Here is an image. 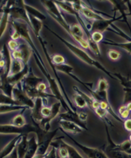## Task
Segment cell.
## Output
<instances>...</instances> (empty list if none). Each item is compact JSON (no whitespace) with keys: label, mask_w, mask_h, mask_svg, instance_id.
<instances>
[{"label":"cell","mask_w":131,"mask_h":158,"mask_svg":"<svg viewBox=\"0 0 131 158\" xmlns=\"http://www.w3.org/2000/svg\"><path fill=\"white\" fill-rule=\"evenodd\" d=\"M45 27L47 29V31L51 32L52 34H53L54 35H55V36L57 37V38L61 41V42L63 43V44H65V46L66 47V48H68L69 50H70V51L72 52L73 54H74V55H75L78 58V59L81 60V61H83V62H85V63L91 66V67H96V68L102 70V72H103L104 73H105L107 76H109L110 78L114 79V80H117V79L113 76V74H111L109 71L107 70V69H105V67H103V66L101 64L99 61H97L95 59H92V58H91V56H90L89 54H88L87 52L85 51V50H82V49L78 48V47H77L76 45L72 44L71 42H69V41L66 40V39L62 38L61 36H60L58 33H56L55 31H52V30L50 29V28L47 27V26H45Z\"/></svg>","instance_id":"6da1fadb"},{"label":"cell","mask_w":131,"mask_h":158,"mask_svg":"<svg viewBox=\"0 0 131 158\" xmlns=\"http://www.w3.org/2000/svg\"><path fill=\"white\" fill-rule=\"evenodd\" d=\"M44 7L47 10V13L52 19H54L58 23L62 26V27L67 33L70 35V25L67 23V22L61 14V9L56 5L55 1H41Z\"/></svg>","instance_id":"7a4b0ae2"},{"label":"cell","mask_w":131,"mask_h":158,"mask_svg":"<svg viewBox=\"0 0 131 158\" xmlns=\"http://www.w3.org/2000/svg\"><path fill=\"white\" fill-rule=\"evenodd\" d=\"M63 132V134L66 135V136H67L74 143V144L77 146L78 148L83 152V153L85 155V157L87 158H110L108 157V155H106L104 152H102V150L99 149L97 148H91V147H88V146H83V144L80 143L79 142H77L76 140H74V138H72L70 135L67 134L66 132L64 131L61 130Z\"/></svg>","instance_id":"3957f363"},{"label":"cell","mask_w":131,"mask_h":158,"mask_svg":"<svg viewBox=\"0 0 131 158\" xmlns=\"http://www.w3.org/2000/svg\"><path fill=\"white\" fill-rule=\"evenodd\" d=\"M121 16L119 17H116L115 16L112 19H104L102 20H97L93 21L90 24V33H93V32H99V33H103L105 31L109 30L110 26L113 27V22H117V21H121Z\"/></svg>","instance_id":"277c9868"},{"label":"cell","mask_w":131,"mask_h":158,"mask_svg":"<svg viewBox=\"0 0 131 158\" xmlns=\"http://www.w3.org/2000/svg\"><path fill=\"white\" fill-rule=\"evenodd\" d=\"M108 86H109V85H108L107 81L104 78H100L99 80L97 89L93 90L91 89L89 90V92L91 94V96L99 102L105 101V102L109 103L108 98Z\"/></svg>","instance_id":"5b68a950"},{"label":"cell","mask_w":131,"mask_h":158,"mask_svg":"<svg viewBox=\"0 0 131 158\" xmlns=\"http://www.w3.org/2000/svg\"><path fill=\"white\" fill-rule=\"evenodd\" d=\"M16 5H12L10 7V16L15 19H22L27 22L31 26L30 21L29 15L27 14V11L24 8V5L23 1H16Z\"/></svg>","instance_id":"8992f818"},{"label":"cell","mask_w":131,"mask_h":158,"mask_svg":"<svg viewBox=\"0 0 131 158\" xmlns=\"http://www.w3.org/2000/svg\"><path fill=\"white\" fill-rule=\"evenodd\" d=\"M13 98L18 101L21 106H27L29 109H33L34 107V101L21 88L14 87L13 90Z\"/></svg>","instance_id":"52a82bcc"},{"label":"cell","mask_w":131,"mask_h":158,"mask_svg":"<svg viewBox=\"0 0 131 158\" xmlns=\"http://www.w3.org/2000/svg\"><path fill=\"white\" fill-rule=\"evenodd\" d=\"M61 103L58 101L51 106V109H52V113L50 116L47 118H43V120L42 121L39 123V125H40V127L42 128V129H44V131H49L50 129V123L52 120L54 119L55 117H57L58 115H59V112H60V110H61Z\"/></svg>","instance_id":"ba28073f"},{"label":"cell","mask_w":131,"mask_h":158,"mask_svg":"<svg viewBox=\"0 0 131 158\" xmlns=\"http://www.w3.org/2000/svg\"><path fill=\"white\" fill-rule=\"evenodd\" d=\"M60 126L61 130L67 131V132L73 133V134H80L83 131L84 129L77 124L73 123L72 121L66 120H60Z\"/></svg>","instance_id":"9c48e42d"},{"label":"cell","mask_w":131,"mask_h":158,"mask_svg":"<svg viewBox=\"0 0 131 158\" xmlns=\"http://www.w3.org/2000/svg\"><path fill=\"white\" fill-rule=\"evenodd\" d=\"M34 107L32 109V118H33L34 122L40 123L43 120V116L42 114V110L44 105V100L40 98H35Z\"/></svg>","instance_id":"30bf717a"},{"label":"cell","mask_w":131,"mask_h":158,"mask_svg":"<svg viewBox=\"0 0 131 158\" xmlns=\"http://www.w3.org/2000/svg\"><path fill=\"white\" fill-rule=\"evenodd\" d=\"M59 118L60 120H69V121H72L73 123L77 124L80 127H81L84 130H88L85 123H83L78 118L77 112H66L64 113L59 114Z\"/></svg>","instance_id":"8fae6325"},{"label":"cell","mask_w":131,"mask_h":158,"mask_svg":"<svg viewBox=\"0 0 131 158\" xmlns=\"http://www.w3.org/2000/svg\"><path fill=\"white\" fill-rule=\"evenodd\" d=\"M23 135H19L18 136H16V138L13 139L9 143L7 146H5L3 148V149L0 152V158H5L7 156H9L12 154V152L16 149V146L19 141L21 140L22 137Z\"/></svg>","instance_id":"7c38bea8"},{"label":"cell","mask_w":131,"mask_h":158,"mask_svg":"<svg viewBox=\"0 0 131 158\" xmlns=\"http://www.w3.org/2000/svg\"><path fill=\"white\" fill-rule=\"evenodd\" d=\"M110 3L113 5V10H117L119 11L121 14V18H123V22H125V23L129 26V24L128 22V19H127V16L128 14H126V11L128 10V5H126L127 1H109Z\"/></svg>","instance_id":"4fadbf2b"},{"label":"cell","mask_w":131,"mask_h":158,"mask_svg":"<svg viewBox=\"0 0 131 158\" xmlns=\"http://www.w3.org/2000/svg\"><path fill=\"white\" fill-rule=\"evenodd\" d=\"M28 72H29V67H28V65H24L23 70H22V72H20L16 75H14V76H8L7 77V81L14 86L18 85V84H19L20 82L23 81L25 76L27 75Z\"/></svg>","instance_id":"5bb4252c"},{"label":"cell","mask_w":131,"mask_h":158,"mask_svg":"<svg viewBox=\"0 0 131 158\" xmlns=\"http://www.w3.org/2000/svg\"><path fill=\"white\" fill-rule=\"evenodd\" d=\"M38 143L35 136H33L28 140V148L24 158H34L38 151Z\"/></svg>","instance_id":"9a60e30c"},{"label":"cell","mask_w":131,"mask_h":158,"mask_svg":"<svg viewBox=\"0 0 131 158\" xmlns=\"http://www.w3.org/2000/svg\"><path fill=\"white\" fill-rule=\"evenodd\" d=\"M27 135L28 134H24L22 135L21 140L19 141L17 146H16V150H17L18 158H24V156H25L26 153H27L28 148Z\"/></svg>","instance_id":"2e32d148"},{"label":"cell","mask_w":131,"mask_h":158,"mask_svg":"<svg viewBox=\"0 0 131 158\" xmlns=\"http://www.w3.org/2000/svg\"><path fill=\"white\" fill-rule=\"evenodd\" d=\"M11 5H9V2H7V5L4 8L3 15L2 16L1 20H0V39H1L2 35L5 33V30L7 28V22H8V18L10 16V7Z\"/></svg>","instance_id":"e0dca14e"},{"label":"cell","mask_w":131,"mask_h":158,"mask_svg":"<svg viewBox=\"0 0 131 158\" xmlns=\"http://www.w3.org/2000/svg\"><path fill=\"white\" fill-rule=\"evenodd\" d=\"M23 81V84H24V85L32 88H37V86L38 85V84H40L41 82H43V79L38 78V77L34 76L33 73H31V75H30L29 76L24 78Z\"/></svg>","instance_id":"ac0fdd59"},{"label":"cell","mask_w":131,"mask_h":158,"mask_svg":"<svg viewBox=\"0 0 131 158\" xmlns=\"http://www.w3.org/2000/svg\"><path fill=\"white\" fill-rule=\"evenodd\" d=\"M29 18H30V21L32 29L34 31L35 35H36L37 37L40 36L41 31H42V29L43 27V22L41 20L33 17V16H30V15H29Z\"/></svg>","instance_id":"d6986e66"},{"label":"cell","mask_w":131,"mask_h":158,"mask_svg":"<svg viewBox=\"0 0 131 158\" xmlns=\"http://www.w3.org/2000/svg\"><path fill=\"white\" fill-rule=\"evenodd\" d=\"M24 8H25L26 11H27V13L29 14L30 16H33V17L38 19L41 20L42 22L46 19V16H45L44 14H43L42 12H40L38 10L35 9V7L30 6V5H24Z\"/></svg>","instance_id":"ffe728a7"},{"label":"cell","mask_w":131,"mask_h":158,"mask_svg":"<svg viewBox=\"0 0 131 158\" xmlns=\"http://www.w3.org/2000/svg\"><path fill=\"white\" fill-rule=\"evenodd\" d=\"M24 67L22 66V64L21 63V61L16 59H12L10 73H9L8 76H14V75L18 74V73H19L23 70Z\"/></svg>","instance_id":"44dd1931"},{"label":"cell","mask_w":131,"mask_h":158,"mask_svg":"<svg viewBox=\"0 0 131 158\" xmlns=\"http://www.w3.org/2000/svg\"><path fill=\"white\" fill-rule=\"evenodd\" d=\"M18 50L22 52V61H23L24 65L27 64V61H29L30 57L31 52H32V49L30 47H29L27 44H21L18 46Z\"/></svg>","instance_id":"7402d4cb"},{"label":"cell","mask_w":131,"mask_h":158,"mask_svg":"<svg viewBox=\"0 0 131 158\" xmlns=\"http://www.w3.org/2000/svg\"><path fill=\"white\" fill-rule=\"evenodd\" d=\"M29 109L27 106H16V105H3L0 104V114L7 113V112H16L20 110H27Z\"/></svg>","instance_id":"603a6c76"},{"label":"cell","mask_w":131,"mask_h":158,"mask_svg":"<svg viewBox=\"0 0 131 158\" xmlns=\"http://www.w3.org/2000/svg\"><path fill=\"white\" fill-rule=\"evenodd\" d=\"M58 142L60 144L64 146L66 148L68 149L69 151V158H83V156H82L78 152L74 147H72V146L69 145L68 143L64 142V141L62 140H58Z\"/></svg>","instance_id":"cb8c5ba5"},{"label":"cell","mask_w":131,"mask_h":158,"mask_svg":"<svg viewBox=\"0 0 131 158\" xmlns=\"http://www.w3.org/2000/svg\"><path fill=\"white\" fill-rule=\"evenodd\" d=\"M0 104L3 105H16V106H21L20 103L14 100L13 98H10L5 94H0Z\"/></svg>","instance_id":"d4e9b609"},{"label":"cell","mask_w":131,"mask_h":158,"mask_svg":"<svg viewBox=\"0 0 131 158\" xmlns=\"http://www.w3.org/2000/svg\"><path fill=\"white\" fill-rule=\"evenodd\" d=\"M73 99H74V103H75L76 106L78 107V108L83 109L88 106V104L86 101H85V98H84L81 95H80V94L78 93L74 94V95H73Z\"/></svg>","instance_id":"484cf974"},{"label":"cell","mask_w":131,"mask_h":158,"mask_svg":"<svg viewBox=\"0 0 131 158\" xmlns=\"http://www.w3.org/2000/svg\"><path fill=\"white\" fill-rule=\"evenodd\" d=\"M108 156L112 158H131L130 154L121 151H110L107 150Z\"/></svg>","instance_id":"4316f807"},{"label":"cell","mask_w":131,"mask_h":158,"mask_svg":"<svg viewBox=\"0 0 131 158\" xmlns=\"http://www.w3.org/2000/svg\"><path fill=\"white\" fill-rule=\"evenodd\" d=\"M113 76L115 77L117 80H119L120 81L121 84L124 86V88H130L131 89V80L125 78V77L122 76L119 73H113Z\"/></svg>","instance_id":"83f0119b"},{"label":"cell","mask_w":131,"mask_h":158,"mask_svg":"<svg viewBox=\"0 0 131 158\" xmlns=\"http://www.w3.org/2000/svg\"><path fill=\"white\" fill-rule=\"evenodd\" d=\"M27 123H26L25 118H24V116L22 114H17L12 120V125L15 126V127H23Z\"/></svg>","instance_id":"f1b7e54d"},{"label":"cell","mask_w":131,"mask_h":158,"mask_svg":"<svg viewBox=\"0 0 131 158\" xmlns=\"http://www.w3.org/2000/svg\"><path fill=\"white\" fill-rule=\"evenodd\" d=\"M51 61L54 65H61L66 63L65 59L60 54H55L51 58Z\"/></svg>","instance_id":"f546056e"},{"label":"cell","mask_w":131,"mask_h":158,"mask_svg":"<svg viewBox=\"0 0 131 158\" xmlns=\"http://www.w3.org/2000/svg\"><path fill=\"white\" fill-rule=\"evenodd\" d=\"M108 56L109 57V59L112 61H117L121 58V53L119 51L116 50H113V49H110L108 50Z\"/></svg>","instance_id":"4dcf8cb0"},{"label":"cell","mask_w":131,"mask_h":158,"mask_svg":"<svg viewBox=\"0 0 131 158\" xmlns=\"http://www.w3.org/2000/svg\"><path fill=\"white\" fill-rule=\"evenodd\" d=\"M119 115H120V117H121V119L126 120V119H128V118H129V116H130V112L129 110H127L125 105L123 104L122 106H121L120 108H119Z\"/></svg>","instance_id":"1f68e13d"},{"label":"cell","mask_w":131,"mask_h":158,"mask_svg":"<svg viewBox=\"0 0 131 158\" xmlns=\"http://www.w3.org/2000/svg\"><path fill=\"white\" fill-rule=\"evenodd\" d=\"M91 38L93 41H94L95 43L98 44V43L102 42L103 41L104 36L102 33H99V32H93V33H91Z\"/></svg>","instance_id":"d6a6232c"},{"label":"cell","mask_w":131,"mask_h":158,"mask_svg":"<svg viewBox=\"0 0 131 158\" xmlns=\"http://www.w3.org/2000/svg\"><path fill=\"white\" fill-rule=\"evenodd\" d=\"M125 98L124 104L131 102V89L130 88H124Z\"/></svg>","instance_id":"836d02e7"},{"label":"cell","mask_w":131,"mask_h":158,"mask_svg":"<svg viewBox=\"0 0 131 158\" xmlns=\"http://www.w3.org/2000/svg\"><path fill=\"white\" fill-rule=\"evenodd\" d=\"M51 113H52L51 107H48L46 106H43V108L42 110V114L43 116V118L49 117V116L51 114Z\"/></svg>","instance_id":"e575fe53"},{"label":"cell","mask_w":131,"mask_h":158,"mask_svg":"<svg viewBox=\"0 0 131 158\" xmlns=\"http://www.w3.org/2000/svg\"><path fill=\"white\" fill-rule=\"evenodd\" d=\"M56 154H57V148L55 146H52V149L45 155L46 158H56Z\"/></svg>","instance_id":"d590c367"},{"label":"cell","mask_w":131,"mask_h":158,"mask_svg":"<svg viewBox=\"0 0 131 158\" xmlns=\"http://www.w3.org/2000/svg\"><path fill=\"white\" fill-rule=\"evenodd\" d=\"M12 56H13V58H14V59H16V60H19V61H22V59H23V57H22V52L20 51V50H18H18H15V51L13 52Z\"/></svg>","instance_id":"8d00e7d4"},{"label":"cell","mask_w":131,"mask_h":158,"mask_svg":"<svg viewBox=\"0 0 131 158\" xmlns=\"http://www.w3.org/2000/svg\"><path fill=\"white\" fill-rule=\"evenodd\" d=\"M7 45H8V47L10 48V50H14V51H15V50H18V46H19V45H18V44L17 43V41H14V40H10L8 42Z\"/></svg>","instance_id":"74e56055"},{"label":"cell","mask_w":131,"mask_h":158,"mask_svg":"<svg viewBox=\"0 0 131 158\" xmlns=\"http://www.w3.org/2000/svg\"><path fill=\"white\" fill-rule=\"evenodd\" d=\"M77 114H78V118H79V119L81 120L82 122H83V123H85V122H86L87 118H88V114L85 113V112H77Z\"/></svg>","instance_id":"f35d334b"},{"label":"cell","mask_w":131,"mask_h":158,"mask_svg":"<svg viewBox=\"0 0 131 158\" xmlns=\"http://www.w3.org/2000/svg\"><path fill=\"white\" fill-rule=\"evenodd\" d=\"M124 127L127 131H131V119L128 118L124 121Z\"/></svg>","instance_id":"ab89813d"},{"label":"cell","mask_w":131,"mask_h":158,"mask_svg":"<svg viewBox=\"0 0 131 158\" xmlns=\"http://www.w3.org/2000/svg\"><path fill=\"white\" fill-rule=\"evenodd\" d=\"M37 89H38L39 91L42 92V93H46V85L44 82H41L40 84H38V85L37 86Z\"/></svg>","instance_id":"60d3db41"},{"label":"cell","mask_w":131,"mask_h":158,"mask_svg":"<svg viewBox=\"0 0 131 158\" xmlns=\"http://www.w3.org/2000/svg\"><path fill=\"white\" fill-rule=\"evenodd\" d=\"M19 37H21V35H20L19 33H18V32L16 31H15L14 34L11 35V38H12V40H14V41L17 40V39L19 38Z\"/></svg>","instance_id":"b9f144b4"},{"label":"cell","mask_w":131,"mask_h":158,"mask_svg":"<svg viewBox=\"0 0 131 158\" xmlns=\"http://www.w3.org/2000/svg\"><path fill=\"white\" fill-rule=\"evenodd\" d=\"M10 158H18V154H17V150H16V149H15L14 151L12 152V154H11V157Z\"/></svg>","instance_id":"7bdbcfd3"},{"label":"cell","mask_w":131,"mask_h":158,"mask_svg":"<svg viewBox=\"0 0 131 158\" xmlns=\"http://www.w3.org/2000/svg\"><path fill=\"white\" fill-rule=\"evenodd\" d=\"M124 105H125V106H126L127 110L130 111V112H131V102L128 103H126V104H124Z\"/></svg>","instance_id":"ee69618b"},{"label":"cell","mask_w":131,"mask_h":158,"mask_svg":"<svg viewBox=\"0 0 131 158\" xmlns=\"http://www.w3.org/2000/svg\"><path fill=\"white\" fill-rule=\"evenodd\" d=\"M6 66V64H5V60H2V61H0V68H3Z\"/></svg>","instance_id":"f6af8a7d"},{"label":"cell","mask_w":131,"mask_h":158,"mask_svg":"<svg viewBox=\"0 0 131 158\" xmlns=\"http://www.w3.org/2000/svg\"><path fill=\"white\" fill-rule=\"evenodd\" d=\"M3 58H4V55H3V53H2V52H0V61H2V60H3Z\"/></svg>","instance_id":"bcb514c9"},{"label":"cell","mask_w":131,"mask_h":158,"mask_svg":"<svg viewBox=\"0 0 131 158\" xmlns=\"http://www.w3.org/2000/svg\"><path fill=\"white\" fill-rule=\"evenodd\" d=\"M56 158H62L61 156L59 155V154L58 153V152H57V154H56Z\"/></svg>","instance_id":"7dc6e473"},{"label":"cell","mask_w":131,"mask_h":158,"mask_svg":"<svg viewBox=\"0 0 131 158\" xmlns=\"http://www.w3.org/2000/svg\"><path fill=\"white\" fill-rule=\"evenodd\" d=\"M2 74V70L0 69V86H1V76Z\"/></svg>","instance_id":"c3c4849f"},{"label":"cell","mask_w":131,"mask_h":158,"mask_svg":"<svg viewBox=\"0 0 131 158\" xmlns=\"http://www.w3.org/2000/svg\"><path fill=\"white\" fill-rule=\"evenodd\" d=\"M129 140H130V143H131V135H130V139H129Z\"/></svg>","instance_id":"681fc988"}]
</instances>
